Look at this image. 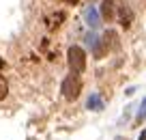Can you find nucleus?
Masks as SVG:
<instances>
[{
	"mask_svg": "<svg viewBox=\"0 0 146 140\" xmlns=\"http://www.w3.org/2000/svg\"><path fill=\"white\" fill-rule=\"evenodd\" d=\"M86 106H88L90 110H95V112H101V110H103V101H101V97L97 95V93H92V95L88 97Z\"/></svg>",
	"mask_w": 146,
	"mask_h": 140,
	"instance_id": "423d86ee",
	"label": "nucleus"
},
{
	"mask_svg": "<svg viewBox=\"0 0 146 140\" xmlns=\"http://www.w3.org/2000/svg\"><path fill=\"white\" fill-rule=\"evenodd\" d=\"M146 121V97H144V101L140 104V110H137V114H135V123L140 125V123H144Z\"/></svg>",
	"mask_w": 146,
	"mask_h": 140,
	"instance_id": "6e6552de",
	"label": "nucleus"
},
{
	"mask_svg": "<svg viewBox=\"0 0 146 140\" xmlns=\"http://www.w3.org/2000/svg\"><path fill=\"white\" fill-rule=\"evenodd\" d=\"M86 43L90 45V50H92V54H95V58H103L105 52H108V43H105V41H101L95 32H90V35L86 37Z\"/></svg>",
	"mask_w": 146,
	"mask_h": 140,
	"instance_id": "7ed1b4c3",
	"label": "nucleus"
},
{
	"mask_svg": "<svg viewBox=\"0 0 146 140\" xmlns=\"http://www.w3.org/2000/svg\"><path fill=\"white\" fill-rule=\"evenodd\" d=\"M60 90H62V97L67 101H75L80 97V93H82V82H80V78L75 73H71V76H67L62 80Z\"/></svg>",
	"mask_w": 146,
	"mask_h": 140,
	"instance_id": "f03ea898",
	"label": "nucleus"
},
{
	"mask_svg": "<svg viewBox=\"0 0 146 140\" xmlns=\"http://www.w3.org/2000/svg\"><path fill=\"white\" fill-rule=\"evenodd\" d=\"M116 140H123V138H116Z\"/></svg>",
	"mask_w": 146,
	"mask_h": 140,
	"instance_id": "f8f14e48",
	"label": "nucleus"
},
{
	"mask_svg": "<svg viewBox=\"0 0 146 140\" xmlns=\"http://www.w3.org/2000/svg\"><path fill=\"white\" fill-rule=\"evenodd\" d=\"M84 17H86V22H88V26L95 30V28H99V13H97V9L95 7H86V11H84Z\"/></svg>",
	"mask_w": 146,
	"mask_h": 140,
	"instance_id": "39448f33",
	"label": "nucleus"
},
{
	"mask_svg": "<svg viewBox=\"0 0 146 140\" xmlns=\"http://www.w3.org/2000/svg\"><path fill=\"white\" fill-rule=\"evenodd\" d=\"M137 140H146V129H142V134H140V138Z\"/></svg>",
	"mask_w": 146,
	"mask_h": 140,
	"instance_id": "9d476101",
	"label": "nucleus"
},
{
	"mask_svg": "<svg viewBox=\"0 0 146 140\" xmlns=\"http://www.w3.org/2000/svg\"><path fill=\"white\" fill-rule=\"evenodd\" d=\"M0 67H5V60H0Z\"/></svg>",
	"mask_w": 146,
	"mask_h": 140,
	"instance_id": "9b49d317",
	"label": "nucleus"
},
{
	"mask_svg": "<svg viewBox=\"0 0 146 140\" xmlns=\"http://www.w3.org/2000/svg\"><path fill=\"white\" fill-rule=\"evenodd\" d=\"M67 60H69V67H71V73H75V76L84 73V69H86V52L80 45H71L69 48Z\"/></svg>",
	"mask_w": 146,
	"mask_h": 140,
	"instance_id": "f257e3e1",
	"label": "nucleus"
},
{
	"mask_svg": "<svg viewBox=\"0 0 146 140\" xmlns=\"http://www.w3.org/2000/svg\"><path fill=\"white\" fill-rule=\"evenodd\" d=\"M7 93H9V84H7V80L2 76H0V99H5Z\"/></svg>",
	"mask_w": 146,
	"mask_h": 140,
	"instance_id": "1a4fd4ad",
	"label": "nucleus"
},
{
	"mask_svg": "<svg viewBox=\"0 0 146 140\" xmlns=\"http://www.w3.org/2000/svg\"><path fill=\"white\" fill-rule=\"evenodd\" d=\"M101 15L105 19H114V2L112 0H103V5H101Z\"/></svg>",
	"mask_w": 146,
	"mask_h": 140,
	"instance_id": "0eeeda50",
	"label": "nucleus"
},
{
	"mask_svg": "<svg viewBox=\"0 0 146 140\" xmlns=\"http://www.w3.org/2000/svg\"><path fill=\"white\" fill-rule=\"evenodd\" d=\"M118 19H120V24H123L125 28H129V26L133 24V11L129 9L127 5L118 7Z\"/></svg>",
	"mask_w": 146,
	"mask_h": 140,
	"instance_id": "20e7f679",
	"label": "nucleus"
}]
</instances>
